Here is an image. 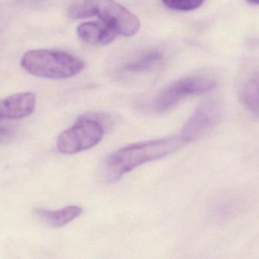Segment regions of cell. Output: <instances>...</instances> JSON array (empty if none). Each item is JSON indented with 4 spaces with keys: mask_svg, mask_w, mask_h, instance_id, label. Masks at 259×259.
I'll return each mask as SVG.
<instances>
[{
    "mask_svg": "<svg viewBox=\"0 0 259 259\" xmlns=\"http://www.w3.org/2000/svg\"><path fill=\"white\" fill-rule=\"evenodd\" d=\"M204 0H162L163 5L177 11H192L199 8Z\"/></svg>",
    "mask_w": 259,
    "mask_h": 259,
    "instance_id": "cell-12",
    "label": "cell"
},
{
    "mask_svg": "<svg viewBox=\"0 0 259 259\" xmlns=\"http://www.w3.org/2000/svg\"><path fill=\"white\" fill-rule=\"evenodd\" d=\"M242 99L245 107L254 114L258 113V78L251 77L242 88Z\"/></svg>",
    "mask_w": 259,
    "mask_h": 259,
    "instance_id": "cell-11",
    "label": "cell"
},
{
    "mask_svg": "<svg viewBox=\"0 0 259 259\" xmlns=\"http://www.w3.org/2000/svg\"><path fill=\"white\" fill-rule=\"evenodd\" d=\"M36 95L31 92L15 94L0 100V119L27 117L35 110Z\"/></svg>",
    "mask_w": 259,
    "mask_h": 259,
    "instance_id": "cell-7",
    "label": "cell"
},
{
    "mask_svg": "<svg viewBox=\"0 0 259 259\" xmlns=\"http://www.w3.org/2000/svg\"><path fill=\"white\" fill-rule=\"evenodd\" d=\"M183 144L180 136H172L133 144L120 148L106 159V180L110 183H115L138 166L172 154Z\"/></svg>",
    "mask_w": 259,
    "mask_h": 259,
    "instance_id": "cell-1",
    "label": "cell"
},
{
    "mask_svg": "<svg viewBox=\"0 0 259 259\" xmlns=\"http://www.w3.org/2000/svg\"><path fill=\"white\" fill-rule=\"evenodd\" d=\"M223 115V107L215 99L206 100L189 116L180 137L183 143L195 142L217 125Z\"/></svg>",
    "mask_w": 259,
    "mask_h": 259,
    "instance_id": "cell-6",
    "label": "cell"
},
{
    "mask_svg": "<svg viewBox=\"0 0 259 259\" xmlns=\"http://www.w3.org/2000/svg\"><path fill=\"white\" fill-rule=\"evenodd\" d=\"M82 212V208L79 206L71 205L57 210L36 209L34 213L39 221L44 224L57 228L72 222L78 218Z\"/></svg>",
    "mask_w": 259,
    "mask_h": 259,
    "instance_id": "cell-9",
    "label": "cell"
},
{
    "mask_svg": "<svg viewBox=\"0 0 259 259\" xmlns=\"http://www.w3.org/2000/svg\"><path fill=\"white\" fill-rule=\"evenodd\" d=\"M215 86L216 81L207 77H189L178 80L159 94L154 102V108L159 112L166 111L186 97L206 93L213 90Z\"/></svg>",
    "mask_w": 259,
    "mask_h": 259,
    "instance_id": "cell-5",
    "label": "cell"
},
{
    "mask_svg": "<svg viewBox=\"0 0 259 259\" xmlns=\"http://www.w3.org/2000/svg\"><path fill=\"white\" fill-rule=\"evenodd\" d=\"M78 37L84 43L95 46H107L114 41L117 34L103 22H88L77 28Z\"/></svg>",
    "mask_w": 259,
    "mask_h": 259,
    "instance_id": "cell-8",
    "label": "cell"
},
{
    "mask_svg": "<svg viewBox=\"0 0 259 259\" xmlns=\"http://www.w3.org/2000/svg\"><path fill=\"white\" fill-rule=\"evenodd\" d=\"M0 121H1V119H0Z\"/></svg>",
    "mask_w": 259,
    "mask_h": 259,
    "instance_id": "cell-14",
    "label": "cell"
},
{
    "mask_svg": "<svg viewBox=\"0 0 259 259\" xmlns=\"http://www.w3.org/2000/svg\"><path fill=\"white\" fill-rule=\"evenodd\" d=\"M68 14L72 19L98 16L101 22L122 37H133L141 28L139 18L115 0H75Z\"/></svg>",
    "mask_w": 259,
    "mask_h": 259,
    "instance_id": "cell-2",
    "label": "cell"
},
{
    "mask_svg": "<svg viewBox=\"0 0 259 259\" xmlns=\"http://www.w3.org/2000/svg\"><path fill=\"white\" fill-rule=\"evenodd\" d=\"M24 70L38 78L65 79L78 75L84 69L82 60L75 56L54 50H33L22 57Z\"/></svg>",
    "mask_w": 259,
    "mask_h": 259,
    "instance_id": "cell-3",
    "label": "cell"
},
{
    "mask_svg": "<svg viewBox=\"0 0 259 259\" xmlns=\"http://www.w3.org/2000/svg\"><path fill=\"white\" fill-rule=\"evenodd\" d=\"M246 2L251 6H258L259 4V0H246Z\"/></svg>",
    "mask_w": 259,
    "mask_h": 259,
    "instance_id": "cell-13",
    "label": "cell"
},
{
    "mask_svg": "<svg viewBox=\"0 0 259 259\" xmlns=\"http://www.w3.org/2000/svg\"><path fill=\"white\" fill-rule=\"evenodd\" d=\"M162 59L163 55L159 51H148L132 61L128 62L124 66L123 70L133 73L146 72L158 64Z\"/></svg>",
    "mask_w": 259,
    "mask_h": 259,
    "instance_id": "cell-10",
    "label": "cell"
},
{
    "mask_svg": "<svg viewBox=\"0 0 259 259\" xmlns=\"http://www.w3.org/2000/svg\"><path fill=\"white\" fill-rule=\"evenodd\" d=\"M104 135V126L96 114L84 115L59 136L57 148L63 154H78L96 146Z\"/></svg>",
    "mask_w": 259,
    "mask_h": 259,
    "instance_id": "cell-4",
    "label": "cell"
}]
</instances>
